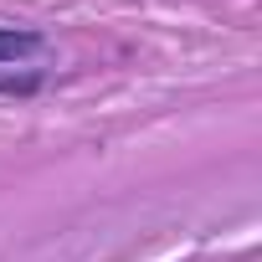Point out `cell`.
<instances>
[{
  "instance_id": "obj_1",
  "label": "cell",
  "mask_w": 262,
  "mask_h": 262,
  "mask_svg": "<svg viewBox=\"0 0 262 262\" xmlns=\"http://www.w3.org/2000/svg\"><path fill=\"white\" fill-rule=\"evenodd\" d=\"M41 52H47L41 31H31V26H0V82L21 77V72H36Z\"/></svg>"
}]
</instances>
